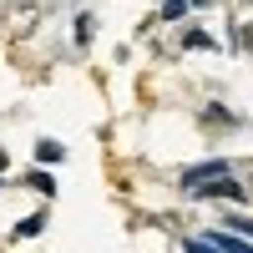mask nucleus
I'll list each match as a JSON object with an SVG mask.
<instances>
[{
  "label": "nucleus",
  "instance_id": "39448f33",
  "mask_svg": "<svg viewBox=\"0 0 253 253\" xmlns=\"http://www.w3.org/2000/svg\"><path fill=\"white\" fill-rule=\"evenodd\" d=\"M0 167H5V152H0Z\"/></svg>",
  "mask_w": 253,
  "mask_h": 253
},
{
  "label": "nucleus",
  "instance_id": "f03ea898",
  "mask_svg": "<svg viewBox=\"0 0 253 253\" xmlns=\"http://www.w3.org/2000/svg\"><path fill=\"white\" fill-rule=\"evenodd\" d=\"M213 243H218L223 253H253V243H243V238H233V233H213Z\"/></svg>",
  "mask_w": 253,
  "mask_h": 253
},
{
  "label": "nucleus",
  "instance_id": "20e7f679",
  "mask_svg": "<svg viewBox=\"0 0 253 253\" xmlns=\"http://www.w3.org/2000/svg\"><path fill=\"white\" fill-rule=\"evenodd\" d=\"M243 193H248V198H253V177H248V187H243Z\"/></svg>",
  "mask_w": 253,
  "mask_h": 253
},
{
  "label": "nucleus",
  "instance_id": "7ed1b4c3",
  "mask_svg": "<svg viewBox=\"0 0 253 253\" xmlns=\"http://www.w3.org/2000/svg\"><path fill=\"white\" fill-rule=\"evenodd\" d=\"M193 253H223V248H218L213 238H208V243H193Z\"/></svg>",
  "mask_w": 253,
  "mask_h": 253
},
{
  "label": "nucleus",
  "instance_id": "f257e3e1",
  "mask_svg": "<svg viewBox=\"0 0 253 253\" xmlns=\"http://www.w3.org/2000/svg\"><path fill=\"white\" fill-rule=\"evenodd\" d=\"M41 5H46V0H15V5L5 10V36L10 41H26L41 26Z\"/></svg>",
  "mask_w": 253,
  "mask_h": 253
}]
</instances>
